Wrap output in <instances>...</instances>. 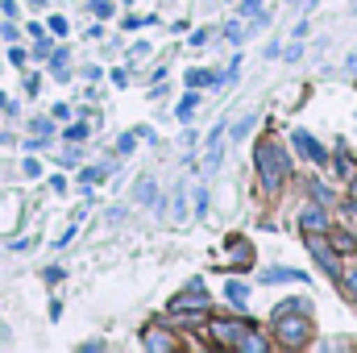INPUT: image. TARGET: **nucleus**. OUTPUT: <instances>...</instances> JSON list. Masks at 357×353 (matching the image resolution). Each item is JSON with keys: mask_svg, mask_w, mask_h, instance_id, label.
I'll list each match as a JSON object with an SVG mask.
<instances>
[{"mask_svg": "<svg viewBox=\"0 0 357 353\" xmlns=\"http://www.w3.org/2000/svg\"><path fill=\"white\" fill-rule=\"evenodd\" d=\"M287 171H291L287 150L274 146V142H262V146H258V179H262V187H266V191H278L282 179H287Z\"/></svg>", "mask_w": 357, "mask_h": 353, "instance_id": "1", "label": "nucleus"}, {"mask_svg": "<svg viewBox=\"0 0 357 353\" xmlns=\"http://www.w3.org/2000/svg\"><path fill=\"white\" fill-rule=\"evenodd\" d=\"M212 333H216V341H225V345H233V350H245V353L266 350V341L254 337V329H250L245 320H212Z\"/></svg>", "mask_w": 357, "mask_h": 353, "instance_id": "2", "label": "nucleus"}, {"mask_svg": "<svg viewBox=\"0 0 357 353\" xmlns=\"http://www.w3.org/2000/svg\"><path fill=\"white\" fill-rule=\"evenodd\" d=\"M274 329H278L282 345H303V341H307V333H312V324H307V320H287V316H274Z\"/></svg>", "mask_w": 357, "mask_h": 353, "instance_id": "3", "label": "nucleus"}, {"mask_svg": "<svg viewBox=\"0 0 357 353\" xmlns=\"http://www.w3.org/2000/svg\"><path fill=\"white\" fill-rule=\"evenodd\" d=\"M208 308V295H204V283H191V291L187 295H178V299H171V312H204Z\"/></svg>", "mask_w": 357, "mask_h": 353, "instance_id": "4", "label": "nucleus"}, {"mask_svg": "<svg viewBox=\"0 0 357 353\" xmlns=\"http://www.w3.org/2000/svg\"><path fill=\"white\" fill-rule=\"evenodd\" d=\"M307 250H312V258L320 262V270H324L328 278H337V274H341V266H337V254H333V250H328L320 237H307Z\"/></svg>", "mask_w": 357, "mask_h": 353, "instance_id": "5", "label": "nucleus"}, {"mask_svg": "<svg viewBox=\"0 0 357 353\" xmlns=\"http://www.w3.org/2000/svg\"><path fill=\"white\" fill-rule=\"evenodd\" d=\"M295 150H299L303 158H312V163H324V158H328V154L312 142V133H307V129H295Z\"/></svg>", "mask_w": 357, "mask_h": 353, "instance_id": "6", "label": "nucleus"}, {"mask_svg": "<svg viewBox=\"0 0 357 353\" xmlns=\"http://www.w3.org/2000/svg\"><path fill=\"white\" fill-rule=\"evenodd\" d=\"M299 225H303L307 233H320V229H328V216H324L320 208H307V212L299 216Z\"/></svg>", "mask_w": 357, "mask_h": 353, "instance_id": "7", "label": "nucleus"}, {"mask_svg": "<svg viewBox=\"0 0 357 353\" xmlns=\"http://www.w3.org/2000/svg\"><path fill=\"white\" fill-rule=\"evenodd\" d=\"M254 125H258V112H250V117H241V121H237V125L229 129V137H233V142H245V137L254 133Z\"/></svg>", "mask_w": 357, "mask_h": 353, "instance_id": "8", "label": "nucleus"}, {"mask_svg": "<svg viewBox=\"0 0 357 353\" xmlns=\"http://www.w3.org/2000/svg\"><path fill=\"white\" fill-rule=\"evenodd\" d=\"M245 295H250V287H245V283H237V278H233V283H225V299H229L233 308H245Z\"/></svg>", "mask_w": 357, "mask_h": 353, "instance_id": "9", "label": "nucleus"}, {"mask_svg": "<svg viewBox=\"0 0 357 353\" xmlns=\"http://www.w3.org/2000/svg\"><path fill=\"white\" fill-rule=\"evenodd\" d=\"M133 195H137V204H154V200H158V187H154V179H137Z\"/></svg>", "mask_w": 357, "mask_h": 353, "instance_id": "10", "label": "nucleus"}, {"mask_svg": "<svg viewBox=\"0 0 357 353\" xmlns=\"http://www.w3.org/2000/svg\"><path fill=\"white\" fill-rule=\"evenodd\" d=\"M212 84H220V75H212V71H187V88H212Z\"/></svg>", "mask_w": 357, "mask_h": 353, "instance_id": "11", "label": "nucleus"}, {"mask_svg": "<svg viewBox=\"0 0 357 353\" xmlns=\"http://www.w3.org/2000/svg\"><path fill=\"white\" fill-rule=\"evenodd\" d=\"M171 216H175V220H183V216H187V183H178V187H175V204H171Z\"/></svg>", "mask_w": 357, "mask_h": 353, "instance_id": "12", "label": "nucleus"}, {"mask_svg": "<svg viewBox=\"0 0 357 353\" xmlns=\"http://www.w3.org/2000/svg\"><path fill=\"white\" fill-rule=\"evenodd\" d=\"M287 278L303 283V274H299V270H262V283H287Z\"/></svg>", "mask_w": 357, "mask_h": 353, "instance_id": "13", "label": "nucleus"}, {"mask_svg": "<svg viewBox=\"0 0 357 353\" xmlns=\"http://www.w3.org/2000/svg\"><path fill=\"white\" fill-rule=\"evenodd\" d=\"M50 71H54V80H71V71H67V50H59V54L50 59Z\"/></svg>", "mask_w": 357, "mask_h": 353, "instance_id": "14", "label": "nucleus"}, {"mask_svg": "<svg viewBox=\"0 0 357 353\" xmlns=\"http://www.w3.org/2000/svg\"><path fill=\"white\" fill-rule=\"evenodd\" d=\"M29 129H33V137H42V142H50V133H54V125H50L46 117H33V121H29Z\"/></svg>", "mask_w": 357, "mask_h": 353, "instance_id": "15", "label": "nucleus"}, {"mask_svg": "<svg viewBox=\"0 0 357 353\" xmlns=\"http://www.w3.org/2000/svg\"><path fill=\"white\" fill-rule=\"evenodd\" d=\"M307 308H312L307 299H287V303H278V308H274V316H291V312H307Z\"/></svg>", "mask_w": 357, "mask_h": 353, "instance_id": "16", "label": "nucleus"}, {"mask_svg": "<svg viewBox=\"0 0 357 353\" xmlns=\"http://www.w3.org/2000/svg\"><path fill=\"white\" fill-rule=\"evenodd\" d=\"M63 137H67V142H84V137H88V125H84V121H79V125H67Z\"/></svg>", "mask_w": 357, "mask_h": 353, "instance_id": "17", "label": "nucleus"}, {"mask_svg": "<svg viewBox=\"0 0 357 353\" xmlns=\"http://www.w3.org/2000/svg\"><path fill=\"white\" fill-rule=\"evenodd\" d=\"M195 104H199V96H195V88H191V96H183V104H178V121H187Z\"/></svg>", "mask_w": 357, "mask_h": 353, "instance_id": "18", "label": "nucleus"}, {"mask_svg": "<svg viewBox=\"0 0 357 353\" xmlns=\"http://www.w3.org/2000/svg\"><path fill=\"white\" fill-rule=\"evenodd\" d=\"M195 216H199V220L208 216V191H204V187H195Z\"/></svg>", "mask_w": 357, "mask_h": 353, "instance_id": "19", "label": "nucleus"}, {"mask_svg": "<svg viewBox=\"0 0 357 353\" xmlns=\"http://www.w3.org/2000/svg\"><path fill=\"white\" fill-rule=\"evenodd\" d=\"M91 13L104 21V17H112V0H91Z\"/></svg>", "mask_w": 357, "mask_h": 353, "instance_id": "20", "label": "nucleus"}, {"mask_svg": "<svg viewBox=\"0 0 357 353\" xmlns=\"http://www.w3.org/2000/svg\"><path fill=\"white\" fill-rule=\"evenodd\" d=\"M104 175H108V167H88V171H84V187H88V183H100Z\"/></svg>", "mask_w": 357, "mask_h": 353, "instance_id": "21", "label": "nucleus"}, {"mask_svg": "<svg viewBox=\"0 0 357 353\" xmlns=\"http://www.w3.org/2000/svg\"><path fill=\"white\" fill-rule=\"evenodd\" d=\"M21 171H25V179H38V175H42V163H38V158H25V163H21Z\"/></svg>", "mask_w": 357, "mask_h": 353, "instance_id": "22", "label": "nucleus"}, {"mask_svg": "<svg viewBox=\"0 0 357 353\" xmlns=\"http://www.w3.org/2000/svg\"><path fill=\"white\" fill-rule=\"evenodd\" d=\"M225 38H229V42H233V46H241V42H245V33H241V25H237V21H233V25H229V29H225Z\"/></svg>", "mask_w": 357, "mask_h": 353, "instance_id": "23", "label": "nucleus"}, {"mask_svg": "<svg viewBox=\"0 0 357 353\" xmlns=\"http://www.w3.org/2000/svg\"><path fill=\"white\" fill-rule=\"evenodd\" d=\"M0 38H4V42H17L21 33H17V25H13V21H4V25H0Z\"/></svg>", "mask_w": 357, "mask_h": 353, "instance_id": "24", "label": "nucleus"}, {"mask_svg": "<svg viewBox=\"0 0 357 353\" xmlns=\"http://www.w3.org/2000/svg\"><path fill=\"white\" fill-rule=\"evenodd\" d=\"M133 146H137V137H133V133H125V137L116 142V150H121V154H133Z\"/></svg>", "mask_w": 357, "mask_h": 353, "instance_id": "25", "label": "nucleus"}, {"mask_svg": "<svg viewBox=\"0 0 357 353\" xmlns=\"http://www.w3.org/2000/svg\"><path fill=\"white\" fill-rule=\"evenodd\" d=\"M337 171H341V175H354V163H349V154H345V150L337 154Z\"/></svg>", "mask_w": 357, "mask_h": 353, "instance_id": "26", "label": "nucleus"}, {"mask_svg": "<svg viewBox=\"0 0 357 353\" xmlns=\"http://www.w3.org/2000/svg\"><path fill=\"white\" fill-rule=\"evenodd\" d=\"M146 345H150V350H171V341H167V337H154V333H146Z\"/></svg>", "mask_w": 357, "mask_h": 353, "instance_id": "27", "label": "nucleus"}, {"mask_svg": "<svg viewBox=\"0 0 357 353\" xmlns=\"http://www.w3.org/2000/svg\"><path fill=\"white\" fill-rule=\"evenodd\" d=\"M142 25H154V17H129L125 29H142Z\"/></svg>", "mask_w": 357, "mask_h": 353, "instance_id": "28", "label": "nucleus"}, {"mask_svg": "<svg viewBox=\"0 0 357 353\" xmlns=\"http://www.w3.org/2000/svg\"><path fill=\"white\" fill-rule=\"evenodd\" d=\"M241 13H245V17H258V13H262V0H245Z\"/></svg>", "mask_w": 357, "mask_h": 353, "instance_id": "29", "label": "nucleus"}, {"mask_svg": "<svg viewBox=\"0 0 357 353\" xmlns=\"http://www.w3.org/2000/svg\"><path fill=\"white\" fill-rule=\"evenodd\" d=\"M337 246H341V250H357V241H354V237H349V233H345V229L337 233Z\"/></svg>", "mask_w": 357, "mask_h": 353, "instance_id": "30", "label": "nucleus"}, {"mask_svg": "<svg viewBox=\"0 0 357 353\" xmlns=\"http://www.w3.org/2000/svg\"><path fill=\"white\" fill-rule=\"evenodd\" d=\"M312 195H316V200H320V204H328V200H333V195H328V191H324V183H312Z\"/></svg>", "mask_w": 357, "mask_h": 353, "instance_id": "31", "label": "nucleus"}, {"mask_svg": "<svg viewBox=\"0 0 357 353\" xmlns=\"http://www.w3.org/2000/svg\"><path fill=\"white\" fill-rule=\"evenodd\" d=\"M0 13L4 17H17V0H0Z\"/></svg>", "mask_w": 357, "mask_h": 353, "instance_id": "32", "label": "nucleus"}, {"mask_svg": "<svg viewBox=\"0 0 357 353\" xmlns=\"http://www.w3.org/2000/svg\"><path fill=\"white\" fill-rule=\"evenodd\" d=\"M50 29L54 33H67V17H50Z\"/></svg>", "mask_w": 357, "mask_h": 353, "instance_id": "33", "label": "nucleus"}, {"mask_svg": "<svg viewBox=\"0 0 357 353\" xmlns=\"http://www.w3.org/2000/svg\"><path fill=\"white\" fill-rule=\"evenodd\" d=\"M208 33H212V29H195V33H191V46H204V42H208Z\"/></svg>", "mask_w": 357, "mask_h": 353, "instance_id": "34", "label": "nucleus"}, {"mask_svg": "<svg viewBox=\"0 0 357 353\" xmlns=\"http://www.w3.org/2000/svg\"><path fill=\"white\" fill-rule=\"evenodd\" d=\"M146 54H150V46H146V42H137V46L129 50V59H146Z\"/></svg>", "mask_w": 357, "mask_h": 353, "instance_id": "35", "label": "nucleus"}, {"mask_svg": "<svg viewBox=\"0 0 357 353\" xmlns=\"http://www.w3.org/2000/svg\"><path fill=\"white\" fill-rule=\"evenodd\" d=\"M8 63H13V67H21V63H25V50H17V46H13V50H8Z\"/></svg>", "mask_w": 357, "mask_h": 353, "instance_id": "36", "label": "nucleus"}, {"mask_svg": "<svg viewBox=\"0 0 357 353\" xmlns=\"http://www.w3.org/2000/svg\"><path fill=\"white\" fill-rule=\"evenodd\" d=\"M0 112H8V117H13V112H17V104H13V100H8V96H4V91H0Z\"/></svg>", "mask_w": 357, "mask_h": 353, "instance_id": "37", "label": "nucleus"}, {"mask_svg": "<svg viewBox=\"0 0 357 353\" xmlns=\"http://www.w3.org/2000/svg\"><path fill=\"white\" fill-rule=\"evenodd\" d=\"M38 88H42V80H38V75H29V80H25V91H29V96H38Z\"/></svg>", "mask_w": 357, "mask_h": 353, "instance_id": "38", "label": "nucleus"}, {"mask_svg": "<svg viewBox=\"0 0 357 353\" xmlns=\"http://www.w3.org/2000/svg\"><path fill=\"white\" fill-rule=\"evenodd\" d=\"M349 291H354V303H357V270H349Z\"/></svg>", "mask_w": 357, "mask_h": 353, "instance_id": "39", "label": "nucleus"}, {"mask_svg": "<svg viewBox=\"0 0 357 353\" xmlns=\"http://www.w3.org/2000/svg\"><path fill=\"white\" fill-rule=\"evenodd\" d=\"M29 4H33V8H42V4H46V0H29Z\"/></svg>", "mask_w": 357, "mask_h": 353, "instance_id": "40", "label": "nucleus"}, {"mask_svg": "<svg viewBox=\"0 0 357 353\" xmlns=\"http://www.w3.org/2000/svg\"><path fill=\"white\" fill-rule=\"evenodd\" d=\"M349 8H354V13H357V0H354V4H349Z\"/></svg>", "mask_w": 357, "mask_h": 353, "instance_id": "41", "label": "nucleus"}, {"mask_svg": "<svg viewBox=\"0 0 357 353\" xmlns=\"http://www.w3.org/2000/svg\"><path fill=\"white\" fill-rule=\"evenodd\" d=\"M354 200H357V183H354Z\"/></svg>", "mask_w": 357, "mask_h": 353, "instance_id": "42", "label": "nucleus"}, {"mask_svg": "<svg viewBox=\"0 0 357 353\" xmlns=\"http://www.w3.org/2000/svg\"><path fill=\"white\" fill-rule=\"evenodd\" d=\"M129 4H133V0H129Z\"/></svg>", "mask_w": 357, "mask_h": 353, "instance_id": "43", "label": "nucleus"}]
</instances>
